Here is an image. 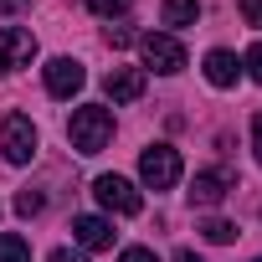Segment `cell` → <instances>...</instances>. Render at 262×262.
Instances as JSON below:
<instances>
[{"mask_svg": "<svg viewBox=\"0 0 262 262\" xmlns=\"http://www.w3.org/2000/svg\"><path fill=\"white\" fill-rule=\"evenodd\" d=\"M175 262H206V257H195V252H175Z\"/></svg>", "mask_w": 262, "mask_h": 262, "instance_id": "obj_23", "label": "cell"}, {"mask_svg": "<svg viewBox=\"0 0 262 262\" xmlns=\"http://www.w3.org/2000/svg\"><path fill=\"white\" fill-rule=\"evenodd\" d=\"M82 82H88V72H82L77 57H52V62H47V93H52V98H72Z\"/></svg>", "mask_w": 262, "mask_h": 262, "instance_id": "obj_7", "label": "cell"}, {"mask_svg": "<svg viewBox=\"0 0 262 262\" xmlns=\"http://www.w3.org/2000/svg\"><path fill=\"white\" fill-rule=\"evenodd\" d=\"M31 57H36V36L26 26L0 31V72H21V67H31Z\"/></svg>", "mask_w": 262, "mask_h": 262, "instance_id": "obj_6", "label": "cell"}, {"mask_svg": "<svg viewBox=\"0 0 262 262\" xmlns=\"http://www.w3.org/2000/svg\"><path fill=\"white\" fill-rule=\"evenodd\" d=\"M252 149H257V165H262V113L252 118Z\"/></svg>", "mask_w": 262, "mask_h": 262, "instance_id": "obj_21", "label": "cell"}, {"mask_svg": "<svg viewBox=\"0 0 262 262\" xmlns=\"http://www.w3.org/2000/svg\"><path fill=\"white\" fill-rule=\"evenodd\" d=\"M67 139H72L77 155H98V149L113 139V113H108L103 103H82V108L72 113V123H67Z\"/></svg>", "mask_w": 262, "mask_h": 262, "instance_id": "obj_1", "label": "cell"}, {"mask_svg": "<svg viewBox=\"0 0 262 262\" xmlns=\"http://www.w3.org/2000/svg\"><path fill=\"white\" fill-rule=\"evenodd\" d=\"M139 180H144L149 190L180 185V149H175V144H149V149L139 155Z\"/></svg>", "mask_w": 262, "mask_h": 262, "instance_id": "obj_2", "label": "cell"}, {"mask_svg": "<svg viewBox=\"0 0 262 262\" xmlns=\"http://www.w3.org/2000/svg\"><path fill=\"white\" fill-rule=\"evenodd\" d=\"M47 262H88V257H77V252H67V247H57V252H52Z\"/></svg>", "mask_w": 262, "mask_h": 262, "instance_id": "obj_22", "label": "cell"}, {"mask_svg": "<svg viewBox=\"0 0 262 262\" xmlns=\"http://www.w3.org/2000/svg\"><path fill=\"white\" fill-rule=\"evenodd\" d=\"M0 11H16V0H0Z\"/></svg>", "mask_w": 262, "mask_h": 262, "instance_id": "obj_24", "label": "cell"}, {"mask_svg": "<svg viewBox=\"0 0 262 262\" xmlns=\"http://www.w3.org/2000/svg\"><path fill=\"white\" fill-rule=\"evenodd\" d=\"M93 195H98L113 216H139V206H144V195L128 185L123 175H98V180H93Z\"/></svg>", "mask_w": 262, "mask_h": 262, "instance_id": "obj_5", "label": "cell"}, {"mask_svg": "<svg viewBox=\"0 0 262 262\" xmlns=\"http://www.w3.org/2000/svg\"><path fill=\"white\" fill-rule=\"evenodd\" d=\"M128 41H134L128 26H108V47H128Z\"/></svg>", "mask_w": 262, "mask_h": 262, "instance_id": "obj_20", "label": "cell"}, {"mask_svg": "<svg viewBox=\"0 0 262 262\" xmlns=\"http://www.w3.org/2000/svg\"><path fill=\"white\" fill-rule=\"evenodd\" d=\"M41 206H47V195H41V190H31V185H26V190L16 195V211H21V216H36Z\"/></svg>", "mask_w": 262, "mask_h": 262, "instance_id": "obj_15", "label": "cell"}, {"mask_svg": "<svg viewBox=\"0 0 262 262\" xmlns=\"http://www.w3.org/2000/svg\"><path fill=\"white\" fill-rule=\"evenodd\" d=\"M242 16H247V26L262 31V0H242Z\"/></svg>", "mask_w": 262, "mask_h": 262, "instance_id": "obj_18", "label": "cell"}, {"mask_svg": "<svg viewBox=\"0 0 262 262\" xmlns=\"http://www.w3.org/2000/svg\"><path fill=\"white\" fill-rule=\"evenodd\" d=\"M201 236H206V242H231V236H236V226H231V221H221V216H211V221H201Z\"/></svg>", "mask_w": 262, "mask_h": 262, "instance_id": "obj_14", "label": "cell"}, {"mask_svg": "<svg viewBox=\"0 0 262 262\" xmlns=\"http://www.w3.org/2000/svg\"><path fill=\"white\" fill-rule=\"evenodd\" d=\"M160 21L175 26V31H180V26H195V21H201V6H195V0H165Z\"/></svg>", "mask_w": 262, "mask_h": 262, "instance_id": "obj_12", "label": "cell"}, {"mask_svg": "<svg viewBox=\"0 0 262 262\" xmlns=\"http://www.w3.org/2000/svg\"><path fill=\"white\" fill-rule=\"evenodd\" d=\"M236 77H242V57L236 52H226V47L206 52V82L211 88H236Z\"/></svg>", "mask_w": 262, "mask_h": 262, "instance_id": "obj_10", "label": "cell"}, {"mask_svg": "<svg viewBox=\"0 0 262 262\" xmlns=\"http://www.w3.org/2000/svg\"><path fill=\"white\" fill-rule=\"evenodd\" d=\"M0 262H31L26 236H16V231H6V236H0Z\"/></svg>", "mask_w": 262, "mask_h": 262, "instance_id": "obj_13", "label": "cell"}, {"mask_svg": "<svg viewBox=\"0 0 262 262\" xmlns=\"http://www.w3.org/2000/svg\"><path fill=\"white\" fill-rule=\"evenodd\" d=\"M128 6H134V0H88V11H93V16H123Z\"/></svg>", "mask_w": 262, "mask_h": 262, "instance_id": "obj_16", "label": "cell"}, {"mask_svg": "<svg viewBox=\"0 0 262 262\" xmlns=\"http://www.w3.org/2000/svg\"><path fill=\"white\" fill-rule=\"evenodd\" d=\"M0 149H6L11 165H31L36 160V123L26 113H6V123H0Z\"/></svg>", "mask_w": 262, "mask_h": 262, "instance_id": "obj_3", "label": "cell"}, {"mask_svg": "<svg viewBox=\"0 0 262 262\" xmlns=\"http://www.w3.org/2000/svg\"><path fill=\"white\" fill-rule=\"evenodd\" d=\"M242 67H247V72H252V82L262 88V41H252V47H247V57H242Z\"/></svg>", "mask_w": 262, "mask_h": 262, "instance_id": "obj_17", "label": "cell"}, {"mask_svg": "<svg viewBox=\"0 0 262 262\" xmlns=\"http://www.w3.org/2000/svg\"><path fill=\"white\" fill-rule=\"evenodd\" d=\"M139 52H144V67H155L160 77L185 72V47H180L170 31H149V36H139Z\"/></svg>", "mask_w": 262, "mask_h": 262, "instance_id": "obj_4", "label": "cell"}, {"mask_svg": "<svg viewBox=\"0 0 262 262\" xmlns=\"http://www.w3.org/2000/svg\"><path fill=\"white\" fill-rule=\"evenodd\" d=\"M118 262H160L149 247H128V252H118Z\"/></svg>", "mask_w": 262, "mask_h": 262, "instance_id": "obj_19", "label": "cell"}, {"mask_svg": "<svg viewBox=\"0 0 262 262\" xmlns=\"http://www.w3.org/2000/svg\"><path fill=\"white\" fill-rule=\"evenodd\" d=\"M103 93H108L113 103H134V98H144V72H139V67H113V72L103 77Z\"/></svg>", "mask_w": 262, "mask_h": 262, "instance_id": "obj_9", "label": "cell"}, {"mask_svg": "<svg viewBox=\"0 0 262 262\" xmlns=\"http://www.w3.org/2000/svg\"><path fill=\"white\" fill-rule=\"evenodd\" d=\"M72 236H77L88 252H108V247H113V221H103V216H77V221H72Z\"/></svg>", "mask_w": 262, "mask_h": 262, "instance_id": "obj_11", "label": "cell"}, {"mask_svg": "<svg viewBox=\"0 0 262 262\" xmlns=\"http://www.w3.org/2000/svg\"><path fill=\"white\" fill-rule=\"evenodd\" d=\"M231 185H236L231 170H201V175L190 180V201H195V206H221V201L231 195Z\"/></svg>", "mask_w": 262, "mask_h": 262, "instance_id": "obj_8", "label": "cell"}]
</instances>
